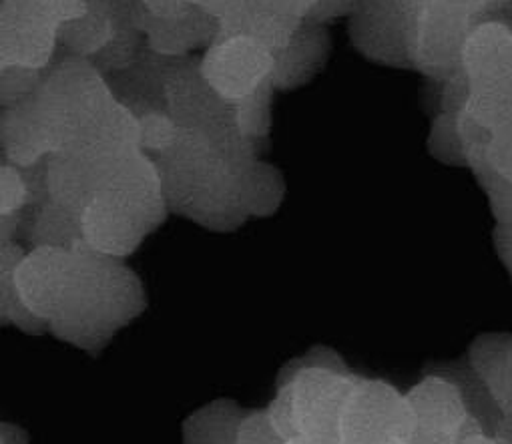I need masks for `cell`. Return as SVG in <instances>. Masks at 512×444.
Here are the masks:
<instances>
[{
	"label": "cell",
	"mask_w": 512,
	"mask_h": 444,
	"mask_svg": "<svg viewBox=\"0 0 512 444\" xmlns=\"http://www.w3.org/2000/svg\"><path fill=\"white\" fill-rule=\"evenodd\" d=\"M153 161L169 209L217 232L243 224L247 217L243 177L255 161L253 155L231 151L197 131L179 127L175 143Z\"/></svg>",
	"instance_id": "6da1fadb"
},
{
	"label": "cell",
	"mask_w": 512,
	"mask_h": 444,
	"mask_svg": "<svg viewBox=\"0 0 512 444\" xmlns=\"http://www.w3.org/2000/svg\"><path fill=\"white\" fill-rule=\"evenodd\" d=\"M143 308L141 280L119 258L101 256L79 242L63 304L49 328L79 348L97 350Z\"/></svg>",
	"instance_id": "7a4b0ae2"
},
{
	"label": "cell",
	"mask_w": 512,
	"mask_h": 444,
	"mask_svg": "<svg viewBox=\"0 0 512 444\" xmlns=\"http://www.w3.org/2000/svg\"><path fill=\"white\" fill-rule=\"evenodd\" d=\"M344 362L326 348L282 370L278 384L288 392L296 436L308 444H338L340 418L356 382Z\"/></svg>",
	"instance_id": "3957f363"
},
{
	"label": "cell",
	"mask_w": 512,
	"mask_h": 444,
	"mask_svg": "<svg viewBox=\"0 0 512 444\" xmlns=\"http://www.w3.org/2000/svg\"><path fill=\"white\" fill-rule=\"evenodd\" d=\"M414 412L404 392L380 378L358 376L342 410V444H390L410 440Z\"/></svg>",
	"instance_id": "277c9868"
},
{
	"label": "cell",
	"mask_w": 512,
	"mask_h": 444,
	"mask_svg": "<svg viewBox=\"0 0 512 444\" xmlns=\"http://www.w3.org/2000/svg\"><path fill=\"white\" fill-rule=\"evenodd\" d=\"M276 71V57L260 39L231 33L213 45L201 65V79L225 101L239 103L262 89Z\"/></svg>",
	"instance_id": "5b68a950"
},
{
	"label": "cell",
	"mask_w": 512,
	"mask_h": 444,
	"mask_svg": "<svg viewBox=\"0 0 512 444\" xmlns=\"http://www.w3.org/2000/svg\"><path fill=\"white\" fill-rule=\"evenodd\" d=\"M406 398L414 412L412 444H456L464 434L482 430L470 414L464 390L452 378L426 376L406 392Z\"/></svg>",
	"instance_id": "8992f818"
},
{
	"label": "cell",
	"mask_w": 512,
	"mask_h": 444,
	"mask_svg": "<svg viewBox=\"0 0 512 444\" xmlns=\"http://www.w3.org/2000/svg\"><path fill=\"white\" fill-rule=\"evenodd\" d=\"M73 266V250L33 248L15 270L19 300L47 324L57 316Z\"/></svg>",
	"instance_id": "52a82bcc"
},
{
	"label": "cell",
	"mask_w": 512,
	"mask_h": 444,
	"mask_svg": "<svg viewBox=\"0 0 512 444\" xmlns=\"http://www.w3.org/2000/svg\"><path fill=\"white\" fill-rule=\"evenodd\" d=\"M57 29L29 9L3 0L0 7V59L7 67L37 71L57 47Z\"/></svg>",
	"instance_id": "ba28073f"
},
{
	"label": "cell",
	"mask_w": 512,
	"mask_h": 444,
	"mask_svg": "<svg viewBox=\"0 0 512 444\" xmlns=\"http://www.w3.org/2000/svg\"><path fill=\"white\" fill-rule=\"evenodd\" d=\"M470 15L472 11L460 0H424L418 15L416 51L428 67H450L462 55Z\"/></svg>",
	"instance_id": "9c48e42d"
},
{
	"label": "cell",
	"mask_w": 512,
	"mask_h": 444,
	"mask_svg": "<svg viewBox=\"0 0 512 444\" xmlns=\"http://www.w3.org/2000/svg\"><path fill=\"white\" fill-rule=\"evenodd\" d=\"M468 366L512 432V332L476 336L468 346Z\"/></svg>",
	"instance_id": "30bf717a"
},
{
	"label": "cell",
	"mask_w": 512,
	"mask_h": 444,
	"mask_svg": "<svg viewBox=\"0 0 512 444\" xmlns=\"http://www.w3.org/2000/svg\"><path fill=\"white\" fill-rule=\"evenodd\" d=\"M488 143L486 157L492 167L512 179V77L504 75L486 101Z\"/></svg>",
	"instance_id": "8fae6325"
},
{
	"label": "cell",
	"mask_w": 512,
	"mask_h": 444,
	"mask_svg": "<svg viewBox=\"0 0 512 444\" xmlns=\"http://www.w3.org/2000/svg\"><path fill=\"white\" fill-rule=\"evenodd\" d=\"M247 410L233 400H215L183 422V444H235L237 428Z\"/></svg>",
	"instance_id": "7c38bea8"
},
{
	"label": "cell",
	"mask_w": 512,
	"mask_h": 444,
	"mask_svg": "<svg viewBox=\"0 0 512 444\" xmlns=\"http://www.w3.org/2000/svg\"><path fill=\"white\" fill-rule=\"evenodd\" d=\"M29 242L33 248L47 246L73 250L79 242H83L81 215L47 197L33 215Z\"/></svg>",
	"instance_id": "4fadbf2b"
},
{
	"label": "cell",
	"mask_w": 512,
	"mask_h": 444,
	"mask_svg": "<svg viewBox=\"0 0 512 444\" xmlns=\"http://www.w3.org/2000/svg\"><path fill=\"white\" fill-rule=\"evenodd\" d=\"M23 256V248L15 244L0 246V326L17 324L25 332H39L47 328V322L19 300L15 288V270Z\"/></svg>",
	"instance_id": "5bb4252c"
},
{
	"label": "cell",
	"mask_w": 512,
	"mask_h": 444,
	"mask_svg": "<svg viewBox=\"0 0 512 444\" xmlns=\"http://www.w3.org/2000/svg\"><path fill=\"white\" fill-rule=\"evenodd\" d=\"M137 127H139V149L149 151L153 155L167 151L179 135L177 123L165 111H145L137 115Z\"/></svg>",
	"instance_id": "9a60e30c"
},
{
	"label": "cell",
	"mask_w": 512,
	"mask_h": 444,
	"mask_svg": "<svg viewBox=\"0 0 512 444\" xmlns=\"http://www.w3.org/2000/svg\"><path fill=\"white\" fill-rule=\"evenodd\" d=\"M288 440L276 430L266 408L247 410L239 422L235 444H286Z\"/></svg>",
	"instance_id": "2e32d148"
},
{
	"label": "cell",
	"mask_w": 512,
	"mask_h": 444,
	"mask_svg": "<svg viewBox=\"0 0 512 444\" xmlns=\"http://www.w3.org/2000/svg\"><path fill=\"white\" fill-rule=\"evenodd\" d=\"M29 203V185L23 169L0 163V215L21 213Z\"/></svg>",
	"instance_id": "e0dca14e"
},
{
	"label": "cell",
	"mask_w": 512,
	"mask_h": 444,
	"mask_svg": "<svg viewBox=\"0 0 512 444\" xmlns=\"http://www.w3.org/2000/svg\"><path fill=\"white\" fill-rule=\"evenodd\" d=\"M492 244H494L496 256L502 262L504 270L512 276V226L496 224L494 234H492Z\"/></svg>",
	"instance_id": "ac0fdd59"
},
{
	"label": "cell",
	"mask_w": 512,
	"mask_h": 444,
	"mask_svg": "<svg viewBox=\"0 0 512 444\" xmlns=\"http://www.w3.org/2000/svg\"><path fill=\"white\" fill-rule=\"evenodd\" d=\"M21 226V213L0 215V246L13 244V238Z\"/></svg>",
	"instance_id": "d6986e66"
},
{
	"label": "cell",
	"mask_w": 512,
	"mask_h": 444,
	"mask_svg": "<svg viewBox=\"0 0 512 444\" xmlns=\"http://www.w3.org/2000/svg\"><path fill=\"white\" fill-rule=\"evenodd\" d=\"M29 436L15 424L0 422V444H27Z\"/></svg>",
	"instance_id": "ffe728a7"
},
{
	"label": "cell",
	"mask_w": 512,
	"mask_h": 444,
	"mask_svg": "<svg viewBox=\"0 0 512 444\" xmlns=\"http://www.w3.org/2000/svg\"><path fill=\"white\" fill-rule=\"evenodd\" d=\"M456 444H504V438L488 436L484 430H474L464 434Z\"/></svg>",
	"instance_id": "44dd1931"
},
{
	"label": "cell",
	"mask_w": 512,
	"mask_h": 444,
	"mask_svg": "<svg viewBox=\"0 0 512 444\" xmlns=\"http://www.w3.org/2000/svg\"><path fill=\"white\" fill-rule=\"evenodd\" d=\"M286 444H308V442H304V440H300V438H294V440H288Z\"/></svg>",
	"instance_id": "7402d4cb"
},
{
	"label": "cell",
	"mask_w": 512,
	"mask_h": 444,
	"mask_svg": "<svg viewBox=\"0 0 512 444\" xmlns=\"http://www.w3.org/2000/svg\"><path fill=\"white\" fill-rule=\"evenodd\" d=\"M5 69H7V63H5L3 59H0V75H3V73H5Z\"/></svg>",
	"instance_id": "603a6c76"
},
{
	"label": "cell",
	"mask_w": 512,
	"mask_h": 444,
	"mask_svg": "<svg viewBox=\"0 0 512 444\" xmlns=\"http://www.w3.org/2000/svg\"><path fill=\"white\" fill-rule=\"evenodd\" d=\"M390 444H412L410 440H396V442H390Z\"/></svg>",
	"instance_id": "cb8c5ba5"
},
{
	"label": "cell",
	"mask_w": 512,
	"mask_h": 444,
	"mask_svg": "<svg viewBox=\"0 0 512 444\" xmlns=\"http://www.w3.org/2000/svg\"><path fill=\"white\" fill-rule=\"evenodd\" d=\"M338 444H342V442H338Z\"/></svg>",
	"instance_id": "d4e9b609"
}]
</instances>
